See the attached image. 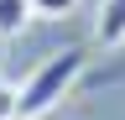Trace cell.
Returning <instances> with one entry per match:
<instances>
[{
    "label": "cell",
    "instance_id": "cell-1",
    "mask_svg": "<svg viewBox=\"0 0 125 120\" xmlns=\"http://www.w3.org/2000/svg\"><path fill=\"white\" fill-rule=\"evenodd\" d=\"M83 68H89L83 47H62V52H52V57H42V63L31 68V78L21 84V120H42V115H52L57 104L78 89Z\"/></svg>",
    "mask_w": 125,
    "mask_h": 120
},
{
    "label": "cell",
    "instance_id": "cell-2",
    "mask_svg": "<svg viewBox=\"0 0 125 120\" xmlns=\"http://www.w3.org/2000/svg\"><path fill=\"white\" fill-rule=\"evenodd\" d=\"M94 42L99 47H125V0H99V11H94Z\"/></svg>",
    "mask_w": 125,
    "mask_h": 120
},
{
    "label": "cell",
    "instance_id": "cell-3",
    "mask_svg": "<svg viewBox=\"0 0 125 120\" xmlns=\"http://www.w3.org/2000/svg\"><path fill=\"white\" fill-rule=\"evenodd\" d=\"M26 21H31V0H0V37H21Z\"/></svg>",
    "mask_w": 125,
    "mask_h": 120
},
{
    "label": "cell",
    "instance_id": "cell-4",
    "mask_svg": "<svg viewBox=\"0 0 125 120\" xmlns=\"http://www.w3.org/2000/svg\"><path fill=\"white\" fill-rule=\"evenodd\" d=\"M83 0H31V21H68Z\"/></svg>",
    "mask_w": 125,
    "mask_h": 120
},
{
    "label": "cell",
    "instance_id": "cell-5",
    "mask_svg": "<svg viewBox=\"0 0 125 120\" xmlns=\"http://www.w3.org/2000/svg\"><path fill=\"white\" fill-rule=\"evenodd\" d=\"M0 120H21V84L0 78Z\"/></svg>",
    "mask_w": 125,
    "mask_h": 120
}]
</instances>
